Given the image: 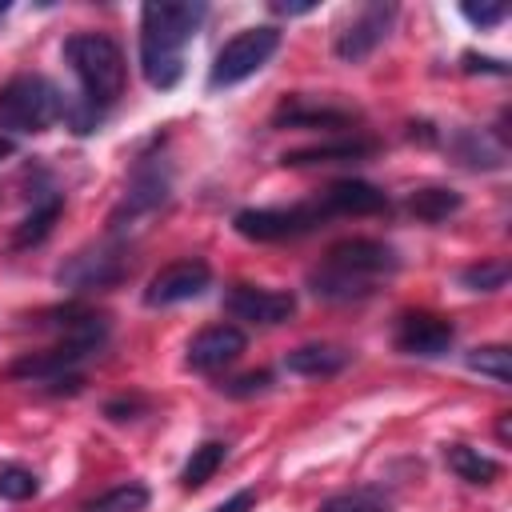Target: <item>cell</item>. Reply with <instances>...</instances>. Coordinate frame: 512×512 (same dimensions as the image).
I'll list each match as a JSON object with an SVG mask.
<instances>
[{"label":"cell","mask_w":512,"mask_h":512,"mask_svg":"<svg viewBox=\"0 0 512 512\" xmlns=\"http://www.w3.org/2000/svg\"><path fill=\"white\" fill-rule=\"evenodd\" d=\"M396 268H400V256L392 244L372 236H348V240H336L324 252V260L308 272V288L328 304H352L372 296L376 284L388 280Z\"/></svg>","instance_id":"obj_1"},{"label":"cell","mask_w":512,"mask_h":512,"mask_svg":"<svg viewBox=\"0 0 512 512\" xmlns=\"http://www.w3.org/2000/svg\"><path fill=\"white\" fill-rule=\"evenodd\" d=\"M208 4H144L140 8V72L152 88L168 92L184 76V44L204 24Z\"/></svg>","instance_id":"obj_2"},{"label":"cell","mask_w":512,"mask_h":512,"mask_svg":"<svg viewBox=\"0 0 512 512\" xmlns=\"http://www.w3.org/2000/svg\"><path fill=\"white\" fill-rule=\"evenodd\" d=\"M64 60L72 76L80 80V100L92 108H108L124 96L128 84V60L124 48L104 32H72L64 40Z\"/></svg>","instance_id":"obj_3"},{"label":"cell","mask_w":512,"mask_h":512,"mask_svg":"<svg viewBox=\"0 0 512 512\" xmlns=\"http://www.w3.org/2000/svg\"><path fill=\"white\" fill-rule=\"evenodd\" d=\"M60 112H64V96L40 72H24L0 84V132H12V136L48 132L60 120Z\"/></svg>","instance_id":"obj_4"},{"label":"cell","mask_w":512,"mask_h":512,"mask_svg":"<svg viewBox=\"0 0 512 512\" xmlns=\"http://www.w3.org/2000/svg\"><path fill=\"white\" fill-rule=\"evenodd\" d=\"M276 48H280V28H272V24H256V28L236 32L216 52V60L208 68V88L220 92V88H232V84L256 76L276 56Z\"/></svg>","instance_id":"obj_5"},{"label":"cell","mask_w":512,"mask_h":512,"mask_svg":"<svg viewBox=\"0 0 512 512\" xmlns=\"http://www.w3.org/2000/svg\"><path fill=\"white\" fill-rule=\"evenodd\" d=\"M328 220L324 204L320 200H300V204H276V208H240L232 228L244 236V240H256V244H276V240H296V236H308L316 232L320 224Z\"/></svg>","instance_id":"obj_6"},{"label":"cell","mask_w":512,"mask_h":512,"mask_svg":"<svg viewBox=\"0 0 512 512\" xmlns=\"http://www.w3.org/2000/svg\"><path fill=\"white\" fill-rule=\"evenodd\" d=\"M128 276V248L120 244V236H112V240H104V244H96V248H84V252H76L60 272H56V280L64 284V288H72V292H100V288H112V284H120Z\"/></svg>","instance_id":"obj_7"},{"label":"cell","mask_w":512,"mask_h":512,"mask_svg":"<svg viewBox=\"0 0 512 512\" xmlns=\"http://www.w3.org/2000/svg\"><path fill=\"white\" fill-rule=\"evenodd\" d=\"M212 280V268L200 260V256H184V260H172L164 264L148 288H144V304L148 308H168V304H184L192 296H200Z\"/></svg>","instance_id":"obj_8"},{"label":"cell","mask_w":512,"mask_h":512,"mask_svg":"<svg viewBox=\"0 0 512 512\" xmlns=\"http://www.w3.org/2000/svg\"><path fill=\"white\" fill-rule=\"evenodd\" d=\"M392 20H396V4H364V8L352 16V24L336 36V44H332L336 60H344V64L368 60V56L384 44Z\"/></svg>","instance_id":"obj_9"},{"label":"cell","mask_w":512,"mask_h":512,"mask_svg":"<svg viewBox=\"0 0 512 512\" xmlns=\"http://www.w3.org/2000/svg\"><path fill=\"white\" fill-rule=\"evenodd\" d=\"M228 316L244 324H284L296 312V296L284 288H256V284H232L224 292Z\"/></svg>","instance_id":"obj_10"},{"label":"cell","mask_w":512,"mask_h":512,"mask_svg":"<svg viewBox=\"0 0 512 512\" xmlns=\"http://www.w3.org/2000/svg\"><path fill=\"white\" fill-rule=\"evenodd\" d=\"M244 348H248V336H244L240 324H208V328H200V332L188 340L184 364L196 368V372H220V368H228Z\"/></svg>","instance_id":"obj_11"},{"label":"cell","mask_w":512,"mask_h":512,"mask_svg":"<svg viewBox=\"0 0 512 512\" xmlns=\"http://www.w3.org/2000/svg\"><path fill=\"white\" fill-rule=\"evenodd\" d=\"M456 340L452 320L436 312H404L396 324V348L404 356H444Z\"/></svg>","instance_id":"obj_12"},{"label":"cell","mask_w":512,"mask_h":512,"mask_svg":"<svg viewBox=\"0 0 512 512\" xmlns=\"http://www.w3.org/2000/svg\"><path fill=\"white\" fill-rule=\"evenodd\" d=\"M380 144L372 136H360V132H344V136H332V140H316V144H304V148H288L280 156V164L288 168H308V164H352V160H368Z\"/></svg>","instance_id":"obj_13"},{"label":"cell","mask_w":512,"mask_h":512,"mask_svg":"<svg viewBox=\"0 0 512 512\" xmlns=\"http://www.w3.org/2000/svg\"><path fill=\"white\" fill-rule=\"evenodd\" d=\"M320 204L328 216H376L388 208V196L368 180H332L320 192Z\"/></svg>","instance_id":"obj_14"},{"label":"cell","mask_w":512,"mask_h":512,"mask_svg":"<svg viewBox=\"0 0 512 512\" xmlns=\"http://www.w3.org/2000/svg\"><path fill=\"white\" fill-rule=\"evenodd\" d=\"M356 112L352 108H332V104H312L304 96H288L276 112H272V128H324V132H336V128H352Z\"/></svg>","instance_id":"obj_15"},{"label":"cell","mask_w":512,"mask_h":512,"mask_svg":"<svg viewBox=\"0 0 512 512\" xmlns=\"http://www.w3.org/2000/svg\"><path fill=\"white\" fill-rule=\"evenodd\" d=\"M164 200H168V176H164L160 168H140V172H136V180H132V192H128V196H124V204L116 208L112 224H120L124 216H128V220L148 216V212H156Z\"/></svg>","instance_id":"obj_16"},{"label":"cell","mask_w":512,"mask_h":512,"mask_svg":"<svg viewBox=\"0 0 512 512\" xmlns=\"http://www.w3.org/2000/svg\"><path fill=\"white\" fill-rule=\"evenodd\" d=\"M348 352L340 344H300L284 356V368L296 376H336L348 368Z\"/></svg>","instance_id":"obj_17"},{"label":"cell","mask_w":512,"mask_h":512,"mask_svg":"<svg viewBox=\"0 0 512 512\" xmlns=\"http://www.w3.org/2000/svg\"><path fill=\"white\" fill-rule=\"evenodd\" d=\"M444 464L460 480H468V484H492V480H500V460H492V456H484L480 448H468V444H448L444 448Z\"/></svg>","instance_id":"obj_18"},{"label":"cell","mask_w":512,"mask_h":512,"mask_svg":"<svg viewBox=\"0 0 512 512\" xmlns=\"http://www.w3.org/2000/svg\"><path fill=\"white\" fill-rule=\"evenodd\" d=\"M224 460H228V444H224V440H204V444L192 448V456L184 460V468H180V488H188V492L204 488V484L220 472Z\"/></svg>","instance_id":"obj_19"},{"label":"cell","mask_w":512,"mask_h":512,"mask_svg":"<svg viewBox=\"0 0 512 512\" xmlns=\"http://www.w3.org/2000/svg\"><path fill=\"white\" fill-rule=\"evenodd\" d=\"M316 512H392V496L384 488H372V484H360V488H344V492H332L328 500H320Z\"/></svg>","instance_id":"obj_20"},{"label":"cell","mask_w":512,"mask_h":512,"mask_svg":"<svg viewBox=\"0 0 512 512\" xmlns=\"http://www.w3.org/2000/svg\"><path fill=\"white\" fill-rule=\"evenodd\" d=\"M60 208H64V196H44L24 220H20V228H16V236H12V248H32V244H40L48 232H52V224L60 220Z\"/></svg>","instance_id":"obj_21"},{"label":"cell","mask_w":512,"mask_h":512,"mask_svg":"<svg viewBox=\"0 0 512 512\" xmlns=\"http://www.w3.org/2000/svg\"><path fill=\"white\" fill-rule=\"evenodd\" d=\"M460 192H452V188H416L412 196H408V212L416 216V220H424V224H440V220H448L452 212H460Z\"/></svg>","instance_id":"obj_22"},{"label":"cell","mask_w":512,"mask_h":512,"mask_svg":"<svg viewBox=\"0 0 512 512\" xmlns=\"http://www.w3.org/2000/svg\"><path fill=\"white\" fill-rule=\"evenodd\" d=\"M456 156L468 168H500L504 164V148L492 144V136L488 132H476V128H460L456 132Z\"/></svg>","instance_id":"obj_23"},{"label":"cell","mask_w":512,"mask_h":512,"mask_svg":"<svg viewBox=\"0 0 512 512\" xmlns=\"http://www.w3.org/2000/svg\"><path fill=\"white\" fill-rule=\"evenodd\" d=\"M148 488L140 480H128V484H116L108 492H100L96 500H88L80 512H144L148 508Z\"/></svg>","instance_id":"obj_24"},{"label":"cell","mask_w":512,"mask_h":512,"mask_svg":"<svg viewBox=\"0 0 512 512\" xmlns=\"http://www.w3.org/2000/svg\"><path fill=\"white\" fill-rule=\"evenodd\" d=\"M468 368L480 372V376H492L496 384H508V380H512V352H508V344L472 348V352H468Z\"/></svg>","instance_id":"obj_25"},{"label":"cell","mask_w":512,"mask_h":512,"mask_svg":"<svg viewBox=\"0 0 512 512\" xmlns=\"http://www.w3.org/2000/svg\"><path fill=\"white\" fill-rule=\"evenodd\" d=\"M508 272H512L508 260H480V264H472V268L460 272V284L468 292H496V288L508 284Z\"/></svg>","instance_id":"obj_26"},{"label":"cell","mask_w":512,"mask_h":512,"mask_svg":"<svg viewBox=\"0 0 512 512\" xmlns=\"http://www.w3.org/2000/svg\"><path fill=\"white\" fill-rule=\"evenodd\" d=\"M36 492H40V480H36L32 468H24V464H0V496L4 500L20 504V500H32Z\"/></svg>","instance_id":"obj_27"},{"label":"cell","mask_w":512,"mask_h":512,"mask_svg":"<svg viewBox=\"0 0 512 512\" xmlns=\"http://www.w3.org/2000/svg\"><path fill=\"white\" fill-rule=\"evenodd\" d=\"M460 16L476 28H496L508 16V4H460Z\"/></svg>","instance_id":"obj_28"},{"label":"cell","mask_w":512,"mask_h":512,"mask_svg":"<svg viewBox=\"0 0 512 512\" xmlns=\"http://www.w3.org/2000/svg\"><path fill=\"white\" fill-rule=\"evenodd\" d=\"M268 384H272V376L260 368V372H244V376L228 380V384H224V392H228V396H256V392H264Z\"/></svg>","instance_id":"obj_29"},{"label":"cell","mask_w":512,"mask_h":512,"mask_svg":"<svg viewBox=\"0 0 512 512\" xmlns=\"http://www.w3.org/2000/svg\"><path fill=\"white\" fill-rule=\"evenodd\" d=\"M144 408H148L144 396H116L104 404V416L108 420H136V412H144Z\"/></svg>","instance_id":"obj_30"},{"label":"cell","mask_w":512,"mask_h":512,"mask_svg":"<svg viewBox=\"0 0 512 512\" xmlns=\"http://www.w3.org/2000/svg\"><path fill=\"white\" fill-rule=\"evenodd\" d=\"M256 508V492L252 488H240V492H232L228 500H220L212 512H252Z\"/></svg>","instance_id":"obj_31"},{"label":"cell","mask_w":512,"mask_h":512,"mask_svg":"<svg viewBox=\"0 0 512 512\" xmlns=\"http://www.w3.org/2000/svg\"><path fill=\"white\" fill-rule=\"evenodd\" d=\"M464 68H468V72H476V68H484V72H496V76H504V72H508V68L500 64V60H488V56L480 60L476 52H464Z\"/></svg>","instance_id":"obj_32"},{"label":"cell","mask_w":512,"mask_h":512,"mask_svg":"<svg viewBox=\"0 0 512 512\" xmlns=\"http://www.w3.org/2000/svg\"><path fill=\"white\" fill-rule=\"evenodd\" d=\"M316 4L312 0H296V4H288V0H272V12H280V16H304V12H312Z\"/></svg>","instance_id":"obj_33"},{"label":"cell","mask_w":512,"mask_h":512,"mask_svg":"<svg viewBox=\"0 0 512 512\" xmlns=\"http://www.w3.org/2000/svg\"><path fill=\"white\" fill-rule=\"evenodd\" d=\"M508 420H512V412H500V420H496V436H500V444H508Z\"/></svg>","instance_id":"obj_34"},{"label":"cell","mask_w":512,"mask_h":512,"mask_svg":"<svg viewBox=\"0 0 512 512\" xmlns=\"http://www.w3.org/2000/svg\"><path fill=\"white\" fill-rule=\"evenodd\" d=\"M4 156H12V140H8V136H0V160H4Z\"/></svg>","instance_id":"obj_35"},{"label":"cell","mask_w":512,"mask_h":512,"mask_svg":"<svg viewBox=\"0 0 512 512\" xmlns=\"http://www.w3.org/2000/svg\"><path fill=\"white\" fill-rule=\"evenodd\" d=\"M8 12H12V4H8V0H0V20H4Z\"/></svg>","instance_id":"obj_36"}]
</instances>
